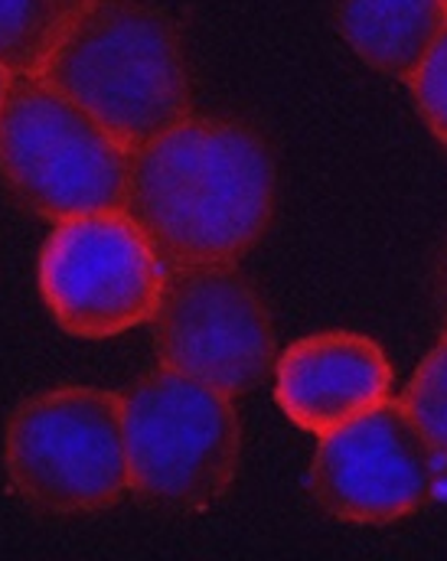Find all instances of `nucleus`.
I'll list each match as a JSON object with an SVG mask.
<instances>
[{
  "label": "nucleus",
  "mask_w": 447,
  "mask_h": 561,
  "mask_svg": "<svg viewBox=\"0 0 447 561\" xmlns=\"http://www.w3.org/2000/svg\"><path fill=\"white\" fill-rule=\"evenodd\" d=\"M275 209V160L249 125L186 115L131 150L125 213L167 268L239 262Z\"/></svg>",
  "instance_id": "1"
},
{
  "label": "nucleus",
  "mask_w": 447,
  "mask_h": 561,
  "mask_svg": "<svg viewBox=\"0 0 447 561\" xmlns=\"http://www.w3.org/2000/svg\"><path fill=\"white\" fill-rule=\"evenodd\" d=\"M39 76L128 150L190 115L180 33L148 0H89Z\"/></svg>",
  "instance_id": "2"
},
{
  "label": "nucleus",
  "mask_w": 447,
  "mask_h": 561,
  "mask_svg": "<svg viewBox=\"0 0 447 561\" xmlns=\"http://www.w3.org/2000/svg\"><path fill=\"white\" fill-rule=\"evenodd\" d=\"M131 150L39 72L10 76L0 105V176L39 219L125 209Z\"/></svg>",
  "instance_id": "3"
},
{
  "label": "nucleus",
  "mask_w": 447,
  "mask_h": 561,
  "mask_svg": "<svg viewBox=\"0 0 447 561\" xmlns=\"http://www.w3.org/2000/svg\"><path fill=\"white\" fill-rule=\"evenodd\" d=\"M131 493L157 510L216 503L239 473L242 431L232 396L157 366L122 392Z\"/></svg>",
  "instance_id": "4"
},
{
  "label": "nucleus",
  "mask_w": 447,
  "mask_h": 561,
  "mask_svg": "<svg viewBox=\"0 0 447 561\" xmlns=\"http://www.w3.org/2000/svg\"><path fill=\"white\" fill-rule=\"evenodd\" d=\"M3 463L13 490L43 513L118 506L131 490L122 396L69 386L26 399L7 421Z\"/></svg>",
  "instance_id": "5"
},
{
  "label": "nucleus",
  "mask_w": 447,
  "mask_h": 561,
  "mask_svg": "<svg viewBox=\"0 0 447 561\" xmlns=\"http://www.w3.org/2000/svg\"><path fill=\"white\" fill-rule=\"evenodd\" d=\"M167 265L125 209L56 222L39 252V294L56 323L85 340L150 323Z\"/></svg>",
  "instance_id": "6"
},
{
  "label": "nucleus",
  "mask_w": 447,
  "mask_h": 561,
  "mask_svg": "<svg viewBox=\"0 0 447 561\" xmlns=\"http://www.w3.org/2000/svg\"><path fill=\"white\" fill-rule=\"evenodd\" d=\"M160 366L226 396L259 389L275 369V330L265 300L236 262L167 268L150 317Z\"/></svg>",
  "instance_id": "7"
},
{
  "label": "nucleus",
  "mask_w": 447,
  "mask_h": 561,
  "mask_svg": "<svg viewBox=\"0 0 447 561\" xmlns=\"http://www.w3.org/2000/svg\"><path fill=\"white\" fill-rule=\"evenodd\" d=\"M447 483L442 450L402 399H386L326 434L310 460L313 500L343 523L382 526L432 506Z\"/></svg>",
  "instance_id": "8"
},
{
  "label": "nucleus",
  "mask_w": 447,
  "mask_h": 561,
  "mask_svg": "<svg viewBox=\"0 0 447 561\" xmlns=\"http://www.w3.org/2000/svg\"><path fill=\"white\" fill-rule=\"evenodd\" d=\"M392 366L363 333L326 330L291 343L275 363V399L303 431L326 434L386 402Z\"/></svg>",
  "instance_id": "9"
},
{
  "label": "nucleus",
  "mask_w": 447,
  "mask_h": 561,
  "mask_svg": "<svg viewBox=\"0 0 447 561\" xmlns=\"http://www.w3.org/2000/svg\"><path fill=\"white\" fill-rule=\"evenodd\" d=\"M336 26L366 66L409 85L447 26V3L336 0Z\"/></svg>",
  "instance_id": "10"
},
{
  "label": "nucleus",
  "mask_w": 447,
  "mask_h": 561,
  "mask_svg": "<svg viewBox=\"0 0 447 561\" xmlns=\"http://www.w3.org/2000/svg\"><path fill=\"white\" fill-rule=\"evenodd\" d=\"M89 0H0V66L10 76L39 72Z\"/></svg>",
  "instance_id": "11"
},
{
  "label": "nucleus",
  "mask_w": 447,
  "mask_h": 561,
  "mask_svg": "<svg viewBox=\"0 0 447 561\" xmlns=\"http://www.w3.org/2000/svg\"><path fill=\"white\" fill-rule=\"evenodd\" d=\"M402 405L422 424V431L442 450H447V330L438 346L419 363L415 376L409 379L402 392Z\"/></svg>",
  "instance_id": "12"
},
{
  "label": "nucleus",
  "mask_w": 447,
  "mask_h": 561,
  "mask_svg": "<svg viewBox=\"0 0 447 561\" xmlns=\"http://www.w3.org/2000/svg\"><path fill=\"white\" fill-rule=\"evenodd\" d=\"M409 89L428 131L447 147V26L432 46L428 59L422 62V69L415 72V79L409 82Z\"/></svg>",
  "instance_id": "13"
},
{
  "label": "nucleus",
  "mask_w": 447,
  "mask_h": 561,
  "mask_svg": "<svg viewBox=\"0 0 447 561\" xmlns=\"http://www.w3.org/2000/svg\"><path fill=\"white\" fill-rule=\"evenodd\" d=\"M435 294H438V307H442V317L447 323V239L438 249V259H435Z\"/></svg>",
  "instance_id": "14"
},
{
  "label": "nucleus",
  "mask_w": 447,
  "mask_h": 561,
  "mask_svg": "<svg viewBox=\"0 0 447 561\" xmlns=\"http://www.w3.org/2000/svg\"><path fill=\"white\" fill-rule=\"evenodd\" d=\"M7 85H10V72L0 66V105H3V95H7Z\"/></svg>",
  "instance_id": "15"
},
{
  "label": "nucleus",
  "mask_w": 447,
  "mask_h": 561,
  "mask_svg": "<svg viewBox=\"0 0 447 561\" xmlns=\"http://www.w3.org/2000/svg\"><path fill=\"white\" fill-rule=\"evenodd\" d=\"M445 3H447V0H445Z\"/></svg>",
  "instance_id": "16"
}]
</instances>
